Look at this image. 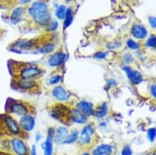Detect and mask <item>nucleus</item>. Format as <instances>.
<instances>
[{
  "instance_id": "40",
  "label": "nucleus",
  "mask_w": 156,
  "mask_h": 155,
  "mask_svg": "<svg viewBox=\"0 0 156 155\" xmlns=\"http://www.w3.org/2000/svg\"><path fill=\"white\" fill-rule=\"evenodd\" d=\"M30 155H38L36 145H32L30 147Z\"/></svg>"
},
{
  "instance_id": "1",
  "label": "nucleus",
  "mask_w": 156,
  "mask_h": 155,
  "mask_svg": "<svg viewBox=\"0 0 156 155\" xmlns=\"http://www.w3.org/2000/svg\"><path fill=\"white\" fill-rule=\"evenodd\" d=\"M27 14L35 25L45 28L52 19L49 5L43 0H34L27 8Z\"/></svg>"
},
{
  "instance_id": "20",
  "label": "nucleus",
  "mask_w": 156,
  "mask_h": 155,
  "mask_svg": "<svg viewBox=\"0 0 156 155\" xmlns=\"http://www.w3.org/2000/svg\"><path fill=\"white\" fill-rule=\"evenodd\" d=\"M131 34L135 39H139V40H143L145 39L148 35V31L147 29L144 27L143 25L139 24V23H136L132 26L131 29Z\"/></svg>"
},
{
  "instance_id": "24",
  "label": "nucleus",
  "mask_w": 156,
  "mask_h": 155,
  "mask_svg": "<svg viewBox=\"0 0 156 155\" xmlns=\"http://www.w3.org/2000/svg\"><path fill=\"white\" fill-rule=\"evenodd\" d=\"M54 6H55L54 14H55V17H56V19L57 20H62V22H63L64 17H66L67 6H66L64 4H58V3H55Z\"/></svg>"
},
{
  "instance_id": "9",
  "label": "nucleus",
  "mask_w": 156,
  "mask_h": 155,
  "mask_svg": "<svg viewBox=\"0 0 156 155\" xmlns=\"http://www.w3.org/2000/svg\"><path fill=\"white\" fill-rule=\"evenodd\" d=\"M69 59V54L62 50H55L53 53L49 54L46 59V64L51 69H61Z\"/></svg>"
},
{
  "instance_id": "12",
  "label": "nucleus",
  "mask_w": 156,
  "mask_h": 155,
  "mask_svg": "<svg viewBox=\"0 0 156 155\" xmlns=\"http://www.w3.org/2000/svg\"><path fill=\"white\" fill-rule=\"evenodd\" d=\"M69 124L84 125L89 122V118L79 111L75 106H70L69 109Z\"/></svg>"
},
{
  "instance_id": "30",
  "label": "nucleus",
  "mask_w": 156,
  "mask_h": 155,
  "mask_svg": "<svg viewBox=\"0 0 156 155\" xmlns=\"http://www.w3.org/2000/svg\"><path fill=\"white\" fill-rule=\"evenodd\" d=\"M108 56V52L106 51H98L93 55V57L97 60H104Z\"/></svg>"
},
{
  "instance_id": "3",
  "label": "nucleus",
  "mask_w": 156,
  "mask_h": 155,
  "mask_svg": "<svg viewBox=\"0 0 156 155\" xmlns=\"http://www.w3.org/2000/svg\"><path fill=\"white\" fill-rule=\"evenodd\" d=\"M6 113L12 116H23L28 113H35V108L27 101L17 100V99H8L5 105Z\"/></svg>"
},
{
  "instance_id": "19",
  "label": "nucleus",
  "mask_w": 156,
  "mask_h": 155,
  "mask_svg": "<svg viewBox=\"0 0 156 155\" xmlns=\"http://www.w3.org/2000/svg\"><path fill=\"white\" fill-rule=\"evenodd\" d=\"M113 147L111 144L106 143H100L93 148L91 154L92 155H112L113 154Z\"/></svg>"
},
{
  "instance_id": "31",
  "label": "nucleus",
  "mask_w": 156,
  "mask_h": 155,
  "mask_svg": "<svg viewBox=\"0 0 156 155\" xmlns=\"http://www.w3.org/2000/svg\"><path fill=\"white\" fill-rule=\"evenodd\" d=\"M145 45H146V47H148V48H156V36H154V35L150 36Z\"/></svg>"
},
{
  "instance_id": "21",
  "label": "nucleus",
  "mask_w": 156,
  "mask_h": 155,
  "mask_svg": "<svg viewBox=\"0 0 156 155\" xmlns=\"http://www.w3.org/2000/svg\"><path fill=\"white\" fill-rule=\"evenodd\" d=\"M43 155H54V141L52 137L46 136L45 140L41 143Z\"/></svg>"
},
{
  "instance_id": "2",
  "label": "nucleus",
  "mask_w": 156,
  "mask_h": 155,
  "mask_svg": "<svg viewBox=\"0 0 156 155\" xmlns=\"http://www.w3.org/2000/svg\"><path fill=\"white\" fill-rule=\"evenodd\" d=\"M0 131L2 134H5L6 137H23L17 119L8 113L0 115Z\"/></svg>"
},
{
  "instance_id": "6",
  "label": "nucleus",
  "mask_w": 156,
  "mask_h": 155,
  "mask_svg": "<svg viewBox=\"0 0 156 155\" xmlns=\"http://www.w3.org/2000/svg\"><path fill=\"white\" fill-rule=\"evenodd\" d=\"M11 87L22 93H32L39 90L40 84L38 80H33V79L13 78Z\"/></svg>"
},
{
  "instance_id": "35",
  "label": "nucleus",
  "mask_w": 156,
  "mask_h": 155,
  "mask_svg": "<svg viewBox=\"0 0 156 155\" xmlns=\"http://www.w3.org/2000/svg\"><path fill=\"white\" fill-rule=\"evenodd\" d=\"M150 93H151L152 97L156 100V84H152L150 86Z\"/></svg>"
},
{
  "instance_id": "25",
  "label": "nucleus",
  "mask_w": 156,
  "mask_h": 155,
  "mask_svg": "<svg viewBox=\"0 0 156 155\" xmlns=\"http://www.w3.org/2000/svg\"><path fill=\"white\" fill-rule=\"evenodd\" d=\"M73 22V9L72 7L66 8V17L63 19V30H66Z\"/></svg>"
},
{
  "instance_id": "23",
  "label": "nucleus",
  "mask_w": 156,
  "mask_h": 155,
  "mask_svg": "<svg viewBox=\"0 0 156 155\" xmlns=\"http://www.w3.org/2000/svg\"><path fill=\"white\" fill-rule=\"evenodd\" d=\"M61 81H62V75L60 72H53L47 78V85L50 87H55L60 85Z\"/></svg>"
},
{
  "instance_id": "18",
  "label": "nucleus",
  "mask_w": 156,
  "mask_h": 155,
  "mask_svg": "<svg viewBox=\"0 0 156 155\" xmlns=\"http://www.w3.org/2000/svg\"><path fill=\"white\" fill-rule=\"evenodd\" d=\"M108 113H109V105L107 102H101L94 108L92 116L97 119H103L108 115Z\"/></svg>"
},
{
  "instance_id": "32",
  "label": "nucleus",
  "mask_w": 156,
  "mask_h": 155,
  "mask_svg": "<svg viewBox=\"0 0 156 155\" xmlns=\"http://www.w3.org/2000/svg\"><path fill=\"white\" fill-rule=\"evenodd\" d=\"M117 86V82L115 79H108V80L106 81V88L107 89H112V88H115Z\"/></svg>"
},
{
  "instance_id": "14",
  "label": "nucleus",
  "mask_w": 156,
  "mask_h": 155,
  "mask_svg": "<svg viewBox=\"0 0 156 155\" xmlns=\"http://www.w3.org/2000/svg\"><path fill=\"white\" fill-rule=\"evenodd\" d=\"M122 69L123 72L126 74V78L129 79V81L133 85H139L140 83L143 82V76L137 69H132L129 65H123Z\"/></svg>"
},
{
  "instance_id": "43",
  "label": "nucleus",
  "mask_w": 156,
  "mask_h": 155,
  "mask_svg": "<svg viewBox=\"0 0 156 155\" xmlns=\"http://www.w3.org/2000/svg\"><path fill=\"white\" fill-rule=\"evenodd\" d=\"M151 155H156V153H154V154H151Z\"/></svg>"
},
{
  "instance_id": "13",
  "label": "nucleus",
  "mask_w": 156,
  "mask_h": 155,
  "mask_svg": "<svg viewBox=\"0 0 156 155\" xmlns=\"http://www.w3.org/2000/svg\"><path fill=\"white\" fill-rule=\"evenodd\" d=\"M79 111H81L83 114H85L88 118H91L93 115L94 112V108H95V105H94L93 102L88 101V100H76L75 102V105H73Z\"/></svg>"
},
{
  "instance_id": "5",
  "label": "nucleus",
  "mask_w": 156,
  "mask_h": 155,
  "mask_svg": "<svg viewBox=\"0 0 156 155\" xmlns=\"http://www.w3.org/2000/svg\"><path fill=\"white\" fill-rule=\"evenodd\" d=\"M8 151L10 155H30V147L25 137H7Z\"/></svg>"
},
{
  "instance_id": "4",
  "label": "nucleus",
  "mask_w": 156,
  "mask_h": 155,
  "mask_svg": "<svg viewBox=\"0 0 156 155\" xmlns=\"http://www.w3.org/2000/svg\"><path fill=\"white\" fill-rule=\"evenodd\" d=\"M44 75V69L38 65V63H22L20 68L16 69V75L14 78H23V79H33L39 80Z\"/></svg>"
},
{
  "instance_id": "33",
  "label": "nucleus",
  "mask_w": 156,
  "mask_h": 155,
  "mask_svg": "<svg viewBox=\"0 0 156 155\" xmlns=\"http://www.w3.org/2000/svg\"><path fill=\"white\" fill-rule=\"evenodd\" d=\"M120 155H133V150L129 145H125L122 149V154Z\"/></svg>"
},
{
  "instance_id": "17",
  "label": "nucleus",
  "mask_w": 156,
  "mask_h": 155,
  "mask_svg": "<svg viewBox=\"0 0 156 155\" xmlns=\"http://www.w3.org/2000/svg\"><path fill=\"white\" fill-rule=\"evenodd\" d=\"M56 50V44L54 42H45L38 45L32 52H36L35 54H51Z\"/></svg>"
},
{
  "instance_id": "39",
  "label": "nucleus",
  "mask_w": 156,
  "mask_h": 155,
  "mask_svg": "<svg viewBox=\"0 0 156 155\" xmlns=\"http://www.w3.org/2000/svg\"><path fill=\"white\" fill-rule=\"evenodd\" d=\"M149 24L153 29H156V17L155 16L150 17V19H149Z\"/></svg>"
},
{
  "instance_id": "38",
  "label": "nucleus",
  "mask_w": 156,
  "mask_h": 155,
  "mask_svg": "<svg viewBox=\"0 0 156 155\" xmlns=\"http://www.w3.org/2000/svg\"><path fill=\"white\" fill-rule=\"evenodd\" d=\"M42 139H43L42 133H41V132H38V133L36 134V136H35V142H36V143H39V142L42 141Z\"/></svg>"
},
{
  "instance_id": "41",
  "label": "nucleus",
  "mask_w": 156,
  "mask_h": 155,
  "mask_svg": "<svg viewBox=\"0 0 156 155\" xmlns=\"http://www.w3.org/2000/svg\"><path fill=\"white\" fill-rule=\"evenodd\" d=\"M78 155H92V154H91V152H89V151L84 150V151H82L81 153H79Z\"/></svg>"
},
{
  "instance_id": "28",
  "label": "nucleus",
  "mask_w": 156,
  "mask_h": 155,
  "mask_svg": "<svg viewBox=\"0 0 156 155\" xmlns=\"http://www.w3.org/2000/svg\"><path fill=\"white\" fill-rule=\"evenodd\" d=\"M122 61L125 65H129L131 63L134 62V56L131 53H125L122 57Z\"/></svg>"
},
{
  "instance_id": "11",
  "label": "nucleus",
  "mask_w": 156,
  "mask_h": 155,
  "mask_svg": "<svg viewBox=\"0 0 156 155\" xmlns=\"http://www.w3.org/2000/svg\"><path fill=\"white\" fill-rule=\"evenodd\" d=\"M17 122H19L23 137L32 133L36 128V115H35V113H28V114L20 116V118H17Z\"/></svg>"
},
{
  "instance_id": "8",
  "label": "nucleus",
  "mask_w": 156,
  "mask_h": 155,
  "mask_svg": "<svg viewBox=\"0 0 156 155\" xmlns=\"http://www.w3.org/2000/svg\"><path fill=\"white\" fill-rule=\"evenodd\" d=\"M38 46L37 41L34 39H17L8 47V50L16 54H22L25 52H32Z\"/></svg>"
},
{
  "instance_id": "34",
  "label": "nucleus",
  "mask_w": 156,
  "mask_h": 155,
  "mask_svg": "<svg viewBox=\"0 0 156 155\" xmlns=\"http://www.w3.org/2000/svg\"><path fill=\"white\" fill-rule=\"evenodd\" d=\"M122 46V43L119 41H114V42H111L109 45H108V48L109 49H117V48H120Z\"/></svg>"
},
{
  "instance_id": "42",
  "label": "nucleus",
  "mask_w": 156,
  "mask_h": 155,
  "mask_svg": "<svg viewBox=\"0 0 156 155\" xmlns=\"http://www.w3.org/2000/svg\"><path fill=\"white\" fill-rule=\"evenodd\" d=\"M64 1H66V3H69V2H70V1H72V0H64Z\"/></svg>"
},
{
  "instance_id": "37",
  "label": "nucleus",
  "mask_w": 156,
  "mask_h": 155,
  "mask_svg": "<svg viewBox=\"0 0 156 155\" xmlns=\"http://www.w3.org/2000/svg\"><path fill=\"white\" fill-rule=\"evenodd\" d=\"M16 1H17V3L20 4L22 6H25V5H27L29 3H32L34 0H16Z\"/></svg>"
},
{
  "instance_id": "29",
  "label": "nucleus",
  "mask_w": 156,
  "mask_h": 155,
  "mask_svg": "<svg viewBox=\"0 0 156 155\" xmlns=\"http://www.w3.org/2000/svg\"><path fill=\"white\" fill-rule=\"evenodd\" d=\"M147 139L149 142L153 143L156 140V128H151L149 129L147 132Z\"/></svg>"
},
{
  "instance_id": "27",
  "label": "nucleus",
  "mask_w": 156,
  "mask_h": 155,
  "mask_svg": "<svg viewBox=\"0 0 156 155\" xmlns=\"http://www.w3.org/2000/svg\"><path fill=\"white\" fill-rule=\"evenodd\" d=\"M126 47L129 49H131V50H138V49L140 48V44L137 42V41H135L134 39H128L126 41Z\"/></svg>"
},
{
  "instance_id": "10",
  "label": "nucleus",
  "mask_w": 156,
  "mask_h": 155,
  "mask_svg": "<svg viewBox=\"0 0 156 155\" xmlns=\"http://www.w3.org/2000/svg\"><path fill=\"white\" fill-rule=\"evenodd\" d=\"M50 94L57 103L66 104L73 100V94L62 85H57L55 87H52Z\"/></svg>"
},
{
  "instance_id": "7",
  "label": "nucleus",
  "mask_w": 156,
  "mask_h": 155,
  "mask_svg": "<svg viewBox=\"0 0 156 155\" xmlns=\"http://www.w3.org/2000/svg\"><path fill=\"white\" fill-rule=\"evenodd\" d=\"M96 136V127L93 122H87L80 130L78 144L82 148H87L93 144V139Z\"/></svg>"
},
{
  "instance_id": "22",
  "label": "nucleus",
  "mask_w": 156,
  "mask_h": 155,
  "mask_svg": "<svg viewBox=\"0 0 156 155\" xmlns=\"http://www.w3.org/2000/svg\"><path fill=\"white\" fill-rule=\"evenodd\" d=\"M79 136H80V130H78L76 128L69 130V135L66 136V140L63 142V145H73L76 144L79 140Z\"/></svg>"
},
{
  "instance_id": "16",
  "label": "nucleus",
  "mask_w": 156,
  "mask_h": 155,
  "mask_svg": "<svg viewBox=\"0 0 156 155\" xmlns=\"http://www.w3.org/2000/svg\"><path fill=\"white\" fill-rule=\"evenodd\" d=\"M27 13V9L25 8V6H16L14 7L10 12L9 16V19L10 22L14 25H17L20 23H22L23 19H25V16Z\"/></svg>"
},
{
  "instance_id": "26",
  "label": "nucleus",
  "mask_w": 156,
  "mask_h": 155,
  "mask_svg": "<svg viewBox=\"0 0 156 155\" xmlns=\"http://www.w3.org/2000/svg\"><path fill=\"white\" fill-rule=\"evenodd\" d=\"M58 28H59V23H58V20L52 19L48 23V25H47L44 29H45L46 32H49V33H53V32H56L58 30Z\"/></svg>"
},
{
  "instance_id": "15",
  "label": "nucleus",
  "mask_w": 156,
  "mask_h": 155,
  "mask_svg": "<svg viewBox=\"0 0 156 155\" xmlns=\"http://www.w3.org/2000/svg\"><path fill=\"white\" fill-rule=\"evenodd\" d=\"M69 129L66 125H60L55 128L54 136H53L54 144L63 145V142L66 140V136L69 135Z\"/></svg>"
},
{
  "instance_id": "36",
  "label": "nucleus",
  "mask_w": 156,
  "mask_h": 155,
  "mask_svg": "<svg viewBox=\"0 0 156 155\" xmlns=\"http://www.w3.org/2000/svg\"><path fill=\"white\" fill-rule=\"evenodd\" d=\"M107 125L108 122L106 121H104V119H101V122L98 124V128L100 129V130H105V129L107 128Z\"/></svg>"
}]
</instances>
